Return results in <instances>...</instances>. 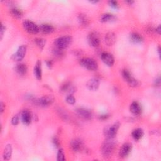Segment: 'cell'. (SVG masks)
<instances>
[{"label": "cell", "instance_id": "42", "mask_svg": "<svg viewBox=\"0 0 161 161\" xmlns=\"http://www.w3.org/2000/svg\"><path fill=\"white\" fill-rule=\"evenodd\" d=\"M157 51H158V52H159V56H160V49L159 47H158V50H157Z\"/></svg>", "mask_w": 161, "mask_h": 161}, {"label": "cell", "instance_id": "31", "mask_svg": "<svg viewBox=\"0 0 161 161\" xmlns=\"http://www.w3.org/2000/svg\"><path fill=\"white\" fill-rule=\"evenodd\" d=\"M66 102L69 104H74L76 103L75 98L72 94H69L66 97Z\"/></svg>", "mask_w": 161, "mask_h": 161}, {"label": "cell", "instance_id": "15", "mask_svg": "<svg viewBox=\"0 0 161 161\" xmlns=\"http://www.w3.org/2000/svg\"><path fill=\"white\" fill-rule=\"evenodd\" d=\"M116 35L113 32H108L105 35L104 40L105 43L108 46H112L116 42Z\"/></svg>", "mask_w": 161, "mask_h": 161}, {"label": "cell", "instance_id": "14", "mask_svg": "<svg viewBox=\"0 0 161 161\" xmlns=\"http://www.w3.org/2000/svg\"><path fill=\"white\" fill-rule=\"evenodd\" d=\"M86 86L89 90L96 91L100 86L99 80L97 79H91L89 80L86 84Z\"/></svg>", "mask_w": 161, "mask_h": 161}, {"label": "cell", "instance_id": "12", "mask_svg": "<svg viewBox=\"0 0 161 161\" xmlns=\"http://www.w3.org/2000/svg\"><path fill=\"white\" fill-rule=\"evenodd\" d=\"M101 58L104 63L109 67L113 66L115 63V59L113 56L108 52L102 53Z\"/></svg>", "mask_w": 161, "mask_h": 161}, {"label": "cell", "instance_id": "24", "mask_svg": "<svg viewBox=\"0 0 161 161\" xmlns=\"http://www.w3.org/2000/svg\"><path fill=\"white\" fill-rule=\"evenodd\" d=\"M116 19V17L111 14L110 13H106L103 15L101 16L100 21L103 23H106V22H110L115 21Z\"/></svg>", "mask_w": 161, "mask_h": 161}, {"label": "cell", "instance_id": "7", "mask_svg": "<svg viewBox=\"0 0 161 161\" xmlns=\"http://www.w3.org/2000/svg\"><path fill=\"white\" fill-rule=\"evenodd\" d=\"M53 101H54V98L51 95L44 96L40 98V99L35 100V101H34L35 103L36 104L43 107L51 105L53 103Z\"/></svg>", "mask_w": 161, "mask_h": 161}, {"label": "cell", "instance_id": "29", "mask_svg": "<svg viewBox=\"0 0 161 161\" xmlns=\"http://www.w3.org/2000/svg\"><path fill=\"white\" fill-rule=\"evenodd\" d=\"M52 53L53 56H55L57 57H61L64 55V50L59 49L56 47L52 50Z\"/></svg>", "mask_w": 161, "mask_h": 161}, {"label": "cell", "instance_id": "17", "mask_svg": "<svg viewBox=\"0 0 161 161\" xmlns=\"http://www.w3.org/2000/svg\"><path fill=\"white\" fill-rule=\"evenodd\" d=\"M21 118L22 122L25 124L28 125L31 123L32 121V115L29 110H24L21 114Z\"/></svg>", "mask_w": 161, "mask_h": 161}, {"label": "cell", "instance_id": "36", "mask_svg": "<svg viewBox=\"0 0 161 161\" xmlns=\"http://www.w3.org/2000/svg\"><path fill=\"white\" fill-rule=\"evenodd\" d=\"M108 117H109L108 115H107V114L102 115L100 116V119L101 120H106Z\"/></svg>", "mask_w": 161, "mask_h": 161}, {"label": "cell", "instance_id": "27", "mask_svg": "<svg viewBox=\"0 0 161 161\" xmlns=\"http://www.w3.org/2000/svg\"><path fill=\"white\" fill-rule=\"evenodd\" d=\"M78 20L80 23V25H81L82 26H86L89 24V21L87 16L85 15L80 14L78 16Z\"/></svg>", "mask_w": 161, "mask_h": 161}, {"label": "cell", "instance_id": "5", "mask_svg": "<svg viewBox=\"0 0 161 161\" xmlns=\"http://www.w3.org/2000/svg\"><path fill=\"white\" fill-rule=\"evenodd\" d=\"M119 128H120L119 122L115 123L113 125H111V126L107 127L105 129V131L104 132L105 137H106V138L114 139L115 137L117 135Z\"/></svg>", "mask_w": 161, "mask_h": 161}, {"label": "cell", "instance_id": "25", "mask_svg": "<svg viewBox=\"0 0 161 161\" xmlns=\"http://www.w3.org/2000/svg\"><path fill=\"white\" fill-rule=\"evenodd\" d=\"M132 135L135 140H139L142 138L143 135H144V132L140 128H137L133 131Z\"/></svg>", "mask_w": 161, "mask_h": 161}, {"label": "cell", "instance_id": "1", "mask_svg": "<svg viewBox=\"0 0 161 161\" xmlns=\"http://www.w3.org/2000/svg\"><path fill=\"white\" fill-rule=\"evenodd\" d=\"M115 147L113 139L106 138L101 146V153L104 157H109L113 154Z\"/></svg>", "mask_w": 161, "mask_h": 161}, {"label": "cell", "instance_id": "30", "mask_svg": "<svg viewBox=\"0 0 161 161\" xmlns=\"http://www.w3.org/2000/svg\"><path fill=\"white\" fill-rule=\"evenodd\" d=\"M57 160L59 161H64L66 160L65 157V154H64V150L62 149H60L59 150L58 152H57Z\"/></svg>", "mask_w": 161, "mask_h": 161}, {"label": "cell", "instance_id": "19", "mask_svg": "<svg viewBox=\"0 0 161 161\" xmlns=\"http://www.w3.org/2000/svg\"><path fill=\"white\" fill-rule=\"evenodd\" d=\"M130 111L135 115H140L142 113V108L140 105L136 101L133 102L130 106Z\"/></svg>", "mask_w": 161, "mask_h": 161}, {"label": "cell", "instance_id": "18", "mask_svg": "<svg viewBox=\"0 0 161 161\" xmlns=\"http://www.w3.org/2000/svg\"><path fill=\"white\" fill-rule=\"evenodd\" d=\"M40 32L44 34H50L54 31V27L50 24H42L39 26Z\"/></svg>", "mask_w": 161, "mask_h": 161}, {"label": "cell", "instance_id": "39", "mask_svg": "<svg viewBox=\"0 0 161 161\" xmlns=\"http://www.w3.org/2000/svg\"><path fill=\"white\" fill-rule=\"evenodd\" d=\"M155 30H156V32L158 34L160 35V26L159 25V26H157V27L156 29Z\"/></svg>", "mask_w": 161, "mask_h": 161}, {"label": "cell", "instance_id": "13", "mask_svg": "<svg viewBox=\"0 0 161 161\" xmlns=\"http://www.w3.org/2000/svg\"><path fill=\"white\" fill-rule=\"evenodd\" d=\"M132 146L130 143H125L120 148L119 151V156L122 158L127 157L132 150Z\"/></svg>", "mask_w": 161, "mask_h": 161}, {"label": "cell", "instance_id": "9", "mask_svg": "<svg viewBox=\"0 0 161 161\" xmlns=\"http://www.w3.org/2000/svg\"><path fill=\"white\" fill-rule=\"evenodd\" d=\"M70 147L76 152H80L84 150V145L80 139H74L70 142Z\"/></svg>", "mask_w": 161, "mask_h": 161}, {"label": "cell", "instance_id": "35", "mask_svg": "<svg viewBox=\"0 0 161 161\" xmlns=\"http://www.w3.org/2000/svg\"><path fill=\"white\" fill-rule=\"evenodd\" d=\"M5 30H6L5 26H4V25H3L2 23L1 24V30H0V35H1V39H2V38H3V36L4 33L5 32Z\"/></svg>", "mask_w": 161, "mask_h": 161}, {"label": "cell", "instance_id": "32", "mask_svg": "<svg viewBox=\"0 0 161 161\" xmlns=\"http://www.w3.org/2000/svg\"><path fill=\"white\" fill-rule=\"evenodd\" d=\"M19 116H17V115L14 116V117L12 119V123L13 125H17L18 124H19Z\"/></svg>", "mask_w": 161, "mask_h": 161}, {"label": "cell", "instance_id": "16", "mask_svg": "<svg viewBox=\"0 0 161 161\" xmlns=\"http://www.w3.org/2000/svg\"><path fill=\"white\" fill-rule=\"evenodd\" d=\"M60 91L62 93H69V94H72L75 91V88L69 83H66L61 86L60 88Z\"/></svg>", "mask_w": 161, "mask_h": 161}, {"label": "cell", "instance_id": "6", "mask_svg": "<svg viewBox=\"0 0 161 161\" xmlns=\"http://www.w3.org/2000/svg\"><path fill=\"white\" fill-rule=\"evenodd\" d=\"M122 75L125 81L131 87H136L139 85L138 80L133 77L129 71L127 69H124L122 71Z\"/></svg>", "mask_w": 161, "mask_h": 161}, {"label": "cell", "instance_id": "2", "mask_svg": "<svg viewBox=\"0 0 161 161\" xmlns=\"http://www.w3.org/2000/svg\"><path fill=\"white\" fill-rule=\"evenodd\" d=\"M72 41L73 39L70 36L61 37L55 40L54 46L57 48L64 50L70 46V43H72Z\"/></svg>", "mask_w": 161, "mask_h": 161}, {"label": "cell", "instance_id": "33", "mask_svg": "<svg viewBox=\"0 0 161 161\" xmlns=\"http://www.w3.org/2000/svg\"><path fill=\"white\" fill-rule=\"evenodd\" d=\"M52 142H53V145H54L55 147H56L57 148L59 147L60 142H59V139L57 138H56V137L53 138V140H52Z\"/></svg>", "mask_w": 161, "mask_h": 161}, {"label": "cell", "instance_id": "3", "mask_svg": "<svg viewBox=\"0 0 161 161\" xmlns=\"http://www.w3.org/2000/svg\"><path fill=\"white\" fill-rule=\"evenodd\" d=\"M79 62L80 66L87 69L89 70L94 71L96 70L98 67V65L96 61L92 58H83L80 60Z\"/></svg>", "mask_w": 161, "mask_h": 161}, {"label": "cell", "instance_id": "11", "mask_svg": "<svg viewBox=\"0 0 161 161\" xmlns=\"http://www.w3.org/2000/svg\"><path fill=\"white\" fill-rule=\"evenodd\" d=\"M76 112L79 117L84 120H89L93 118L92 112L89 110L85 108H78L76 110Z\"/></svg>", "mask_w": 161, "mask_h": 161}, {"label": "cell", "instance_id": "20", "mask_svg": "<svg viewBox=\"0 0 161 161\" xmlns=\"http://www.w3.org/2000/svg\"><path fill=\"white\" fill-rule=\"evenodd\" d=\"M130 40L133 43H140L144 40V39L138 33L133 32L130 35Z\"/></svg>", "mask_w": 161, "mask_h": 161}, {"label": "cell", "instance_id": "4", "mask_svg": "<svg viewBox=\"0 0 161 161\" xmlns=\"http://www.w3.org/2000/svg\"><path fill=\"white\" fill-rule=\"evenodd\" d=\"M23 26L26 32L31 34H37L40 32L39 26L33 22L26 20L23 23Z\"/></svg>", "mask_w": 161, "mask_h": 161}, {"label": "cell", "instance_id": "43", "mask_svg": "<svg viewBox=\"0 0 161 161\" xmlns=\"http://www.w3.org/2000/svg\"><path fill=\"white\" fill-rule=\"evenodd\" d=\"M91 2V3H98V2H96H96Z\"/></svg>", "mask_w": 161, "mask_h": 161}, {"label": "cell", "instance_id": "21", "mask_svg": "<svg viewBox=\"0 0 161 161\" xmlns=\"http://www.w3.org/2000/svg\"><path fill=\"white\" fill-rule=\"evenodd\" d=\"M28 70L27 66L24 64H20L15 67V71L20 76H23L26 74Z\"/></svg>", "mask_w": 161, "mask_h": 161}, {"label": "cell", "instance_id": "40", "mask_svg": "<svg viewBox=\"0 0 161 161\" xmlns=\"http://www.w3.org/2000/svg\"><path fill=\"white\" fill-rule=\"evenodd\" d=\"M160 77H159L157 79H156V85H158V86L160 85Z\"/></svg>", "mask_w": 161, "mask_h": 161}, {"label": "cell", "instance_id": "23", "mask_svg": "<svg viewBox=\"0 0 161 161\" xmlns=\"http://www.w3.org/2000/svg\"><path fill=\"white\" fill-rule=\"evenodd\" d=\"M34 74L35 77L38 80H41L42 79V68H41V62L40 60H38L36 65L34 67Z\"/></svg>", "mask_w": 161, "mask_h": 161}, {"label": "cell", "instance_id": "22", "mask_svg": "<svg viewBox=\"0 0 161 161\" xmlns=\"http://www.w3.org/2000/svg\"><path fill=\"white\" fill-rule=\"evenodd\" d=\"M12 146L10 144H8L6 146L5 150H4V152H3V159L6 160H9L11 159L12 154Z\"/></svg>", "mask_w": 161, "mask_h": 161}, {"label": "cell", "instance_id": "28", "mask_svg": "<svg viewBox=\"0 0 161 161\" xmlns=\"http://www.w3.org/2000/svg\"><path fill=\"white\" fill-rule=\"evenodd\" d=\"M34 41L37 47H39L41 50H42L44 48L45 46H46V40L42 38H37L34 40Z\"/></svg>", "mask_w": 161, "mask_h": 161}, {"label": "cell", "instance_id": "34", "mask_svg": "<svg viewBox=\"0 0 161 161\" xmlns=\"http://www.w3.org/2000/svg\"><path fill=\"white\" fill-rule=\"evenodd\" d=\"M109 5L110 6H111L112 8H118V4L117 2H115V1H110L108 2Z\"/></svg>", "mask_w": 161, "mask_h": 161}, {"label": "cell", "instance_id": "41", "mask_svg": "<svg viewBox=\"0 0 161 161\" xmlns=\"http://www.w3.org/2000/svg\"><path fill=\"white\" fill-rule=\"evenodd\" d=\"M125 3L128 4L129 5H132L134 3V2H133V1H127V2H125Z\"/></svg>", "mask_w": 161, "mask_h": 161}, {"label": "cell", "instance_id": "37", "mask_svg": "<svg viewBox=\"0 0 161 161\" xmlns=\"http://www.w3.org/2000/svg\"><path fill=\"white\" fill-rule=\"evenodd\" d=\"M46 64H47V66L49 68H51L52 67V65H53V63H52V62L51 60H47L46 62Z\"/></svg>", "mask_w": 161, "mask_h": 161}, {"label": "cell", "instance_id": "26", "mask_svg": "<svg viewBox=\"0 0 161 161\" xmlns=\"http://www.w3.org/2000/svg\"><path fill=\"white\" fill-rule=\"evenodd\" d=\"M11 14L13 16H14L16 19H20L23 16V12L22 10H19L16 8H13L11 10Z\"/></svg>", "mask_w": 161, "mask_h": 161}, {"label": "cell", "instance_id": "38", "mask_svg": "<svg viewBox=\"0 0 161 161\" xmlns=\"http://www.w3.org/2000/svg\"><path fill=\"white\" fill-rule=\"evenodd\" d=\"M5 110V104L3 102H2L1 103V112H2V113H3Z\"/></svg>", "mask_w": 161, "mask_h": 161}, {"label": "cell", "instance_id": "10", "mask_svg": "<svg viewBox=\"0 0 161 161\" xmlns=\"http://www.w3.org/2000/svg\"><path fill=\"white\" fill-rule=\"evenodd\" d=\"M26 52V47L25 46H20L19 49L17 50L16 52L13 55L12 59L14 61L20 62L23 59L25 56Z\"/></svg>", "mask_w": 161, "mask_h": 161}, {"label": "cell", "instance_id": "8", "mask_svg": "<svg viewBox=\"0 0 161 161\" xmlns=\"http://www.w3.org/2000/svg\"><path fill=\"white\" fill-rule=\"evenodd\" d=\"M88 42L91 46L93 47H99L100 44V38L99 35L96 32H93L88 35Z\"/></svg>", "mask_w": 161, "mask_h": 161}]
</instances>
